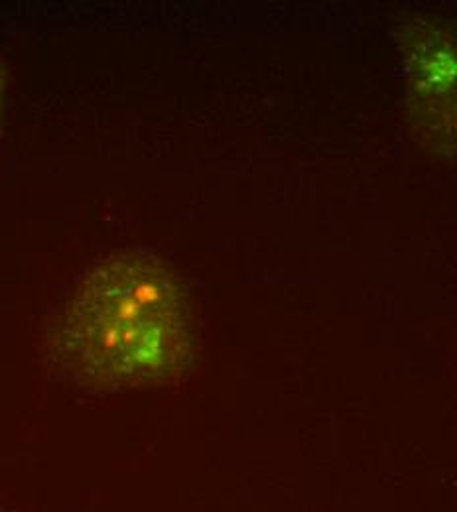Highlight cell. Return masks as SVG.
I'll return each mask as SVG.
<instances>
[{
  "instance_id": "1",
  "label": "cell",
  "mask_w": 457,
  "mask_h": 512,
  "mask_svg": "<svg viewBox=\"0 0 457 512\" xmlns=\"http://www.w3.org/2000/svg\"><path fill=\"white\" fill-rule=\"evenodd\" d=\"M186 290L160 258L125 253L93 268L50 323L44 357L67 383L95 394L164 386L196 359Z\"/></svg>"
},
{
  "instance_id": "2",
  "label": "cell",
  "mask_w": 457,
  "mask_h": 512,
  "mask_svg": "<svg viewBox=\"0 0 457 512\" xmlns=\"http://www.w3.org/2000/svg\"><path fill=\"white\" fill-rule=\"evenodd\" d=\"M396 46L412 138L457 166V24L410 14L396 26Z\"/></svg>"
},
{
  "instance_id": "3",
  "label": "cell",
  "mask_w": 457,
  "mask_h": 512,
  "mask_svg": "<svg viewBox=\"0 0 457 512\" xmlns=\"http://www.w3.org/2000/svg\"><path fill=\"white\" fill-rule=\"evenodd\" d=\"M4 81H6V67L0 62V107H2V95H4Z\"/></svg>"
}]
</instances>
